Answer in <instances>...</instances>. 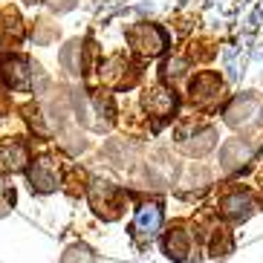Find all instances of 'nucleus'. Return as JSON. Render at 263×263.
Listing matches in <instances>:
<instances>
[{
    "label": "nucleus",
    "instance_id": "nucleus-26",
    "mask_svg": "<svg viewBox=\"0 0 263 263\" xmlns=\"http://www.w3.org/2000/svg\"><path fill=\"white\" fill-rule=\"evenodd\" d=\"M26 3H44V0H26Z\"/></svg>",
    "mask_w": 263,
    "mask_h": 263
},
{
    "label": "nucleus",
    "instance_id": "nucleus-2",
    "mask_svg": "<svg viewBox=\"0 0 263 263\" xmlns=\"http://www.w3.org/2000/svg\"><path fill=\"white\" fill-rule=\"evenodd\" d=\"M185 101L194 113L214 116L217 110H223L226 101H229V87H226L220 72L200 70L185 81Z\"/></svg>",
    "mask_w": 263,
    "mask_h": 263
},
{
    "label": "nucleus",
    "instance_id": "nucleus-16",
    "mask_svg": "<svg viewBox=\"0 0 263 263\" xmlns=\"http://www.w3.org/2000/svg\"><path fill=\"white\" fill-rule=\"evenodd\" d=\"M211 185H214V174H211L209 165L188 162L185 168L179 171V177L174 179V194L179 200L194 202V200H200L205 191H211Z\"/></svg>",
    "mask_w": 263,
    "mask_h": 263
},
{
    "label": "nucleus",
    "instance_id": "nucleus-8",
    "mask_svg": "<svg viewBox=\"0 0 263 263\" xmlns=\"http://www.w3.org/2000/svg\"><path fill=\"white\" fill-rule=\"evenodd\" d=\"M87 202H90L93 214L101 217L104 223H116L130 209V194H127V188L116 185L104 177H93L90 188H87Z\"/></svg>",
    "mask_w": 263,
    "mask_h": 263
},
{
    "label": "nucleus",
    "instance_id": "nucleus-10",
    "mask_svg": "<svg viewBox=\"0 0 263 263\" xmlns=\"http://www.w3.org/2000/svg\"><path fill=\"white\" fill-rule=\"evenodd\" d=\"M165 229V205L162 200H139L133 209V220L127 226V234L136 243V249H151L154 240H159Z\"/></svg>",
    "mask_w": 263,
    "mask_h": 263
},
{
    "label": "nucleus",
    "instance_id": "nucleus-13",
    "mask_svg": "<svg viewBox=\"0 0 263 263\" xmlns=\"http://www.w3.org/2000/svg\"><path fill=\"white\" fill-rule=\"evenodd\" d=\"M257 156H260V142L255 136H232L220 145V171L226 177H240L246 171L255 168Z\"/></svg>",
    "mask_w": 263,
    "mask_h": 263
},
{
    "label": "nucleus",
    "instance_id": "nucleus-19",
    "mask_svg": "<svg viewBox=\"0 0 263 263\" xmlns=\"http://www.w3.org/2000/svg\"><path fill=\"white\" fill-rule=\"evenodd\" d=\"M191 70H194L191 55L188 52H171L162 61V67H159V81L177 87L179 81H188V78H191Z\"/></svg>",
    "mask_w": 263,
    "mask_h": 263
},
{
    "label": "nucleus",
    "instance_id": "nucleus-4",
    "mask_svg": "<svg viewBox=\"0 0 263 263\" xmlns=\"http://www.w3.org/2000/svg\"><path fill=\"white\" fill-rule=\"evenodd\" d=\"M217 124L209 122L205 116H185L174 124V145L182 156H191V159H202L209 156L211 151L217 147Z\"/></svg>",
    "mask_w": 263,
    "mask_h": 263
},
{
    "label": "nucleus",
    "instance_id": "nucleus-15",
    "mask_svg": "<svg viewBox=\"0 0 263 263\" xmlns=\"http://www.w3.org/2000/svg\"><path fill=\"white\" fill-rule=\"evenodd\" d=\"M99 47L93 38H76L70 44H64L61 49V67L67 70V76L72 78H87L93 76L99 67Z\"/></svg>",
    "mask_w": 263,
    "mask_h": 263
},
{
    "label": "nucleus",
    "instance_id": "nucleus-23",
    "mask_svg": "<svg viewBox=\"0 0 263 263\" xmlns=\"http://www.w3.org/2000/svg\"><path fill=\"white\" fill-rule=\"evenodd\" d=\"M15 202H17V191L12 185V177L6 171H0V217H6L9 211L15 209Z\"/></svg>",
    "mask_w": 263,
    "mask_h": 263
},
{
    "label": "nucleus",
    "instance_id": "nucleus-17",
    "mask_svg": "<svg viewBox=\"0 0 263 263\" xmlns=\"http://www.w3.org/2000/svg\"><path fill=\"white\" fill-rule=\"evenodd\" d=\"M32 162V142L26 136H0V171L15 174Z\"/></svg>",
    "mask_w": 263,
    "mask_h": 263
},
{
    "label": "nucleus",
    "instance_id": "nucleus-3",
    "mask_svg": "<svg viewBox=\"0 0 263 263\" xmlns=\"http://www.w3.org/2000/svg\"><path fill=\"white\" fill-rule=\"evenodd\" d=\"M263 211V191L252 185H240V182H223L217 188V214L226 223L240 226L252 220V217Z\"/></svg>",
    "mask_w": 263,
    "mask_h": 263
},
{
    "label": "nucleus",
    "instance_id": "nucleus-5",
    "mask_svg": "<svg viewBox=\"0 0 263 263\" xmlns=\"http://www.w3.org/2000/svg\"><path fill=\"white\" fill-rule=\"evenodd\" d=\"M223 122L240 136H257L263 133V96L249 90V93H237L226 101Z\"/></svg>",
    "mask_w": 263,
    "mask_h": 263
},
{
    "label": "nucleus",
    "instance_id": "nucleus-18",
    "mask_svg": "<svg viewBox=\"0 0 263 263\" xmlns=\"http://www.w3.org/2000/svg\"><path fill=\"white\" fill-rule=\"evenodd\" d=\"M26 38L24 17L12 3H0V49H17Z\"/></svg>",
    "mask_w": 263,
    "mask_h": 263
},
{
    "label": "nucleus",
    "instance_id": "nucleus-25",
    "mask_svg": "<svg viewBox=\"0 0 263 263\" xmlns=\"http://www.w3.org/2000/svg\"><path fill=\"white\" fill-rule=\"evenodd\" d=\"M257 188H260V191H263V168L257 171Z\"/></svg>",
    "mask_w": 263,
    "mask_h": 263
},
{
    "label": "nucleus",
    "instance_id": "nucleus-11",
    "mask_svg": "<svg viewBox=\"0 0 263 263\" xmlns=\"http://www.w3.org/2000/svg\"><path fill=\"white\" fill-rule=\"evenodd\" d=\"M124 41L130 44V52L142 61H151V58H159L171 49V32L162 24H154V21H139V24H130L124 29Z\"/></svg>",
    "mask_w": 263,
    "mask_h": 263
},
{
    "label": "nucleus",
    "instance_id": "nucleus-21",
    "mask_svg": "<svg viewBox=\"0 0 263 263\" xmlns=\"http://www.w3.org/2000/svg\"><path fill=\"white\" fill-rule=\"evenodd\" d=\"M58 35H61V29H58L49 17H38V21L29 26V38L35 41L38 47H49V44H55Z\"/></svg>",
    "mask_w": 263,
    "mask_h": 263
},
{
    "label": "nucleus",
    "instance_id": "nucleus-1",
    "mask_svg": "<svg viewBox=\"0 0 263 263\" xmlns=\"http://www.w3.org/2000/svg\"><path fill=\"white\" fill-rule=\"evenodd\" d=\"M0 84L9 93H41L47 87V72L26 52L3 49L0 52Z\"/></svg>",
    "mask_w": 263,
    "mask_h": 263
},
{
    "label": "nucleus",
    "instance_id": "nucleus-7",
    "mask_svg": "<svg viewBox=\"0 0 263 263\" xmlns=\"http://www.w3.org/2000/svg\"><path fill=\"white\" fill-rule=\"evenodd\" d=\"M139 61H136V55L110 52L107 58H101L99 67H96L99 87H107V90H113V93H127V90H133V87L142 81Z\"/></svg>",
    "mask_w": 263,
    "mask_h": 263
},
{
    "label": "nucleus",
    "instance_id": "nucleus-6",
    "mask_svg": "<svg viewBox=\"0 0 263 263\" xmlns=\"http://www.w3.org/2000/svg\"><path fill=\"white\" fill-rule=\"evenodd\" d=\"M116 101H113V90L107 87H96V90H81L76 96V119L93 130H110L116 124Z\"/></svg>",
    "mask_w": 263,
    "mask_h": 263
},
{
    "label": "nucleus",
    "instance_id": "nucleus-20",
    "mask_svg": "<svg viewBox=\"0 0 263 263\" xmlns=\"http://www.w3.org/2000/svg\"><path fill=\"white\" fill-rule=\"evenodd\" d=\"M90 171L84 165H70V168L64 171V191L70 194V197H87V188H90Z\"/></svg>",
    "mask_w": 263,
    "mask_h": 263
},
{
    "label": "nucleus",
    "instance_id": "nucleus-9",
    "mask_svg": "<svg viewBox=\"0 0 263 263\" xmlns=\"http://www.w3.org/2000/svg\"><path fill=\"white\" fill-rule=\"evenodd\" d=\"M200 232H197V223L188 220V217H177L171 220L168 226L162 229L159 234V246H162V255L168 260H177V263H185V260H194L197 249H200Z\"/></svg>",
    "mask_w": 263,
    "mask_h": 263
},
{
    "label": "nucleus",
    "instance_id": "nucleus-12",
    "mask_svg": "<svg viewBox=\"0 0 263 263\" xmlns=\"http://www.w3.org/2000/svg\"><path fill=\"white\" fill-rule=\"evenodd\" d=\"M64 171H67V165L61 162V156H55L47 151V154L32 156V162L26 165L24 177H26V185H29L32 194L47 197V194H55L64 185Z\"/></svg>",
    "mask_w": 263,
    "mask_h": 263
},
{
    "label": "nucleus",
    "instance_id": "nucleus-14",
    "mask_svg": "<svg viewBox=\"0 0 263 263\" xmlns=\"http://www.w3.org/2000/svg\"><path fill=\"white\" fill-rule=\"evenodd\" d=\"M139 107L147 119H154V124L171 122V119H177L179 107H182V99H179L177 87L165 84V81H156V84L145 87L139 96Z\"/></svg>",
    "mask_w": 263,
    "mask_h": 263
},
{
    "label": "nucleus",
    "instance_id": "nucleus-22",
    "mask_svg": "<svg viewBox=\"0 0 263 263\" xmlns=\"http://www.w3.org/2000/svg\"><path fill=\"white\" fill-rule=\"evenodd\" d=\"M58 263H99V255L87 243H72V246L64 249V255Z\"/></svg>",
    "mask_w": 263,
    "mask_h": 263
},
{
    "label": "nucleus",
    "instance_id": "nucleus-24",
    "mask_svg": "<svg viewBox=\"0 0 263 263\" xmlns=\"http://www.w3.org/2000/svg\"><path fill=\"white\" fill-rule=\"evenodd\" d=\"M9 113H12V96H9L6 87L0 84V119H6Z\"/></svg>",
    "mask_w": 263,
    "mask_h": 263
}]
</instances>
